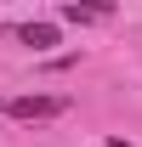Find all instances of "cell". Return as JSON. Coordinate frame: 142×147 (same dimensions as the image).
Wrapping results in <instances>:
<instances>
[{"label": "cell", "instance_id": "4", "mask_svg": "<svg viewBox=\"0 0 142 147\" xmlns=\"http://www.w3.org/2000/svg\"><path fill=\"white\" fill-rule=\"evenodd\" d=\"M0 108H6V102H0Z\"/></svg>", "mask_w": 142, "mask_h": 147}, {"label": "cell", "instance_id": "2", "mask_svg": "<svg viewBox=\"0 0 142 147\" xmlns=\"http://www.w3.org/2000/svg\"><path fill=\"white\" fill-rule=\"evenodd\" d=\"M12 34L29 51H46V45H57V23H12Z\"/></svg>", "mask_w": 142, "mask_h": 147}, {"label": "cell", "instance_id": "3", "mask_svg": "<svg viewBox=\"0 0 142 147\" xmlns=\"http://www.w3.org/2000/svg\"><path fill=\"white\" fill-rule=\"evenodd\" d=\"M57 17H63V23H80V28H85V23H102V17H108V6H63Z\"/></svg>", "mask_w": 142, "mask_h": 147}, {"label": "cell", "instance_id": "1", "mask_svg": "<svg viewBox=\"0 0 142 147\" xmlns=\"http://www.w3.org/2000/svg\"><path fill=\"white\" fill-rule=\"evenodd\" d=\"M63 108H68L63 96H17V102H12V119H23V125H34V119H57Z\"/></svg>", "mask_w": 142, "mask_h": 147}]
</instances>
